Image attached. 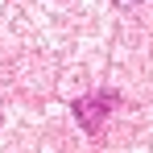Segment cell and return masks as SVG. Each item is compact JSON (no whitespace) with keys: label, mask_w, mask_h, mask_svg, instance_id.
Masks as SVG:
<instances>
[{"label":"cell","mask_w":153,"mask_h":153,"mask_svg":"<svg viewBox=\"0 0 153 153\" xmlns=\"http://www.w3.org/2000/svg\"><path fill=\"white\" fill-rule=\"evenodd\" d=\"M108 108H112V95H108V91H100V95L79 100V103H75V116L83 120V128H87V132H95V128L103 124V116H108Z\"/></svg>","instance_id":"1"},{"label":"cell","mask_w":153,"mask_h":153,"mask_svg":"<svg viewBox=\"0 0 153 153\" xmlns=\"http://www.w3.org/2000/svg\"><path fill=\"white\" fill-rule=\"evenodd\" d=\"M120 4H137V0H120Z\"/></svg>","instance_id":"2"}]
</instances>
